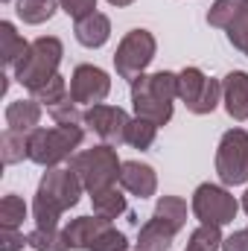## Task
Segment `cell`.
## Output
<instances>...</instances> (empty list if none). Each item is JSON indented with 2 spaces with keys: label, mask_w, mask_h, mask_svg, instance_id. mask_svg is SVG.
Segmentation results:
<instances>
[{
  "label": "cell",
  "mask_w": 248,
  "mask_h": 251,
  "mask_svg": "<svg viewBox=\"0 0 248 251\" xmlns=\"http://www.w3.org/2000/svg\"><path fill=\"white\" fill-rule=\"evenodd\" d=\"M47 111L56 120V126H85V114L79 111V102H73L70 97L56 102V105H50Z\"/></svg>",
  "instance_id": "obj_29"
},
{
  "label": "cell",
  "mask_w": 248,
  "mask_h": 251,
  "mask_svg": "<svg viewBox=\"0 0 248 251\" xmlns=\"http://www.w3.org/2000/svg\"><path fill=\"white\" fill-rule=\"evenodd\" d=\"M108 231H111V222H108V219H99V216H76V219H70V225L64 228V237H67L70 249L94 251Z\"/></svg>",
  "instance_id": "obj_11"
},
{
  "label": "cell",
  "mask_w": 248,
  "mask_h": 251,
  "mask_svg": "<svg viewBox=\"0 0 248 251\" xmlns=\"http://www.w3.org/2000/svg\"><path fill=\"white\" fill-rule=\"evenodd\" d=\"M24 246H29V243L18 228H3L0 231V251H21Z\"/></svg>",
  "instance_id": "obj_32"
},
{
  "label": "cell",
  "mask_w": 248,
  "mask_h": 251,
  "mask_svg": "<svg viewBox=\"0 0 248 251\" xmlns=\"http://www.w3.org/2000/svg\"><path fill=\"white\" fill-rule=\"evenodd\" d=\"M70 94H67V82H64L62 73H56V76H50L41 88H35L32 91V100H38L41 105H56V102H62V100H67Z\"/></svg>",
  "instance_id": "obj_28"
},
{
  "label": "cell",
  "mask_w": 248,
  "mask_h": 251,
  "mask_svg": "<svg viewBox=\"0 0 248 251\" xmlns=\"http://www.w3.org/2000/svg\"><path fill=\"white\" fill-rule=\"evenodd\" d=\"M0 155H3V164L6 167L21 164L24 158H29V134L3 128V134H0Z\"/></svg>",
  "instance_id": "obj_20"
},
{
  "label": "cell",
  "mask_w": 248,
  "mask_h": 251,
  "mask_svg": "<svg viewBox=\"0 0 248 251\" xmlns=\"http://www.w3.org/2000/svg\"><path fill=\"white\" fill-rule=\"evenodd\" d=\"M155 137H158V126L152 123V120H143V117H131L128 120V128H125V143L131 146V149H149L152 143H155Z\"/></svg>",
  "instance_id": "obj_23"
},
{
  "label": "cell",
  "mask_w": 248,
  "mask_h": 251,
  "mask_svg": "<svg viewBox=\"0 0 248 251\" xmlns=\"http://www.w3.org/2000/svg\"><path fill=\"white\" fill-rule=\"evenodd\" d=\"M24 219H26V201L21 196H15V193L3 196V201H0V225L3 228H21Z\"/></svg>",
  "instance_id": "obj_27"
},
{
  "label": "cell",
  "mask_w": 248,
  "mask_h": 251,
  "mask_svg": "<svg viewBox=\"0 0 248 251\" xmlns=\"http://www.w3.org/2000/svg\"><path fill=\"white\" fill-rule=\"evenodd\" d=\"M128 120H131V117L125 114L120 105H105V102H99V105H91V108L85 111V126H88L102 143H108V146L125 143Z\"/></svg>",
  "instance_id": "obj_10"
},
{
  "label": "cell",
  "mask_w": 248,
  "mask_h": 251,
  "mask_svg": "<svg viewBox=\"0 0 248 251\" xmlns=\"http://www.w3.org/2000/svg\"><path fill=\"white\" fill-rule=\"evenodd\" d=\"M222 243H225V237H222V228L219 225H198L190 234L187 251H219Z\"/></svg>",
  "instance_id": "obj_25"
},
{
  "label": "cell",
  "mask_w": 248,
  "mask_h": 251,
  "mask_svg": "<svg viewBox=\"0 0 248 251\" xmlns=\"http://www.w3.org/2000/svg\"><path fill=\"white\" fill-rule=\"evenodd\" d=\"M240 207H243V210H246V213H248V190H246V193H243V201H240Z\"/></svg>",
  "instance_id": "obj_35"
},
{
  "label": "cell",
  "mask_w": 248,
  "mask_h": 251,
  "mask_svg": "<svg viewBox=\"0 0 248 251\" xmlns=\"http://www.w3.org/2000/svg\"><path fill=\"white\" fill-rule=\"evenodd\" d=\"M85 140V128L82 126H53V128H35L29 134V161L53 170L62 161H70L76 155V149Z\"/></svg>",
  "instance_id": "obj_3"
},
{
  "label": "cell",
  "mask_w": 248,
  "mask_h": 251,
  "mask_svg": "<svg viewBox=\"0 0 248 251\" xmlns=\"http://www.w3.org/2000/svg\"><path fill=\"white\" fill-rule=\"evenodd\" d=\"M175 228H170L164 219L152 216L143 228H140V237L134 243V251H170L175 243Z\"/></svg>",
  "instance_id": "obj_16"
},
{
  "label": "cell",
  "mask_w": 248,
  "mask_h": 251,
  "mask_svg": "<svg viewBox=\"0 0 248 251\" xmlns=\"http://www.w3.org/2000/svg\"><path fill=\"white\" fill-rule=\"evenodd\" d=\"M108 3H111V6H131L134 0H108Z\"/></svg>",
  "instance_id": "obj_34"
},
{
  "label": "cell",
  "mask_w": 248,
  "mask_h": 251,
  "mask_svg": "<svg viewBox=\"0 0 248 251\" xmlns=\"http://www.w3.org/2000/svg\"><path fill=\"white\" fill-rule=\"evenodd\" d=\"M73 35H76V41H79L82 47L97 50V47H102V44L111 38V18L102 15V12H91V15H85L82 21H76Z\"/></svg>",
  "instance_id": "obj_14"
},
{
  "label": "cell",
  "mask_w": 248,
  "mask_h": 251,
  "mask_svg": "<svg viewBox=\"0 0 248 251\" xmlns=\"http://www.w3.org/2000/svg\"><path fill=\"white\" fill-rule=\"evenodd\" d=\"M64 56V44L56 35H41L29 44V53L21 59V64L15 67V82L24 85L29 94L35 88H41L50 76L59 73V64Z\"/></svg>",
  "instance_id": "obj_4"
},
{
  "label": "cell",
  "mask_w": 248,
  "mask_h": 251,
  "mask_svg": "<svg viewBox=\"0 0 248 251\" xmlns=\"http://www.w3.org/2000/svg\"><path fill=\"white\" fill-rule=\"evenodd\" d=\"M56 9H59V0H18V6H15L18 18L24 24H32V26L47 24L56 15Z\"/></svg>",
  "instance_id": "obj_21"
},
{
  "label": "cell",
  "mask_w": 248,
  "mask_h": 251,
  "mask_svg": "<svg viewBox=\"0 0 248 251\" xmlns=\"http://www.w3.org/2000/svg\"><path fill=\"white\" fill-rule=\"evenodd\" d=\"M91 204H94V216L108 219V222H114V219H120L123 213H128V201H125V196L117 187L94 193V196H91Z\"/></svg>",
  "instance_id": "obj_19"
},
{
  "label": "cell",
  "mask_w": 248,
  "mask_h": 251,
  "mask_svg": "<svg viewBox=\"0 0 248 251\" xmlns=\"http://www.w3.org/2000/svg\"><path fill=\"white\" fill-rule=\"evenodd\" d=\"M155 53H158V41H155V35L149 29H131V32H125L123 41L117 44V53H114L117 76L134 82L152 64Z\"/></svg>",
  "instance_id": "obj_6"
},
{
  "label": "cell",
  "mask_w": 248,
  "mask_h": 251,
  "mask_svg": "<svg viewBox=\"0 0 248 251\" xmlns=\"http://www.w3.org/2000/svg\"><path fill=\"white\" fill-rule=\"evenodd\" d=\"M246 6V0H216L207 9V24L216 29H228L234 24V18L240 15V9Z\"/></svg>",
  "instance_id": "obj_26"
},
{
  "label": "cell",
  "mask_w": 248,
  "mask_h": 251,
  "mask_svg": "<svg viewBox=\"0 0 248 251\" xmlns=\"http://www.w3.org/2000/svg\"><path fill=\"white\" fill-rule=\"evenodd\" d=\"M26 53H29V44L18 35L15 24H12V21H3V24H0V56H3V64L15 70Z\"/></svg>",
  "instance_id": "obj_18"
},
{
  "label": "cell",
  "mask_w": 248,
  "mask_h": 251,
  "mask_svg": "<svg viewBox=\"0 0 248 251\" xmlns=\"http://www.w3.org/2000/svg\"><path fill=\"white\" fill-rule=\"evenodd\" d=\"M178 100L193 114H213L222 102V82L204 76L198 67H184L178 73Z\"/></svg>",
  "instance_id": "obj_8"
},
{
  "label": "cell",
  "mask_w": 248,
  "mask_h": 251,
  "mask_svg": "<svg viewBox=\"0 0 248 251\" xmlns=\"http://www.w3.org/2000/svg\"><path fill=\"white\" fill-rule=\"evenodd\" d=\"M41 123V102L38 100H15L6 105V128L32 134Z\"/></svg>",
  "instance_id": "obj_15"
},
{
  "label": "cell",
  "mask_w": 248,
  "mask_h": 251,
  "mask_svg": "<svg viewBox=\"0 0 248 251\" xmlns=\"http://www.w3.org/2000/svg\"><path fill=\"white\" fill-rule=\"evenodd\" d=\"M225 32H228V41H231L240 53L248 56V0H246V6L240 9V15L234 18V24H231Z\"/></svg>",
  "instance_id": "obj_30"
},
{
  "label": "cell",
  "mask_w": 248,
  "mask_h": 251,
  "mask_svg": "<svg viewBox=\"0 0 248 251\" xmlns=\"http://www.w3.org/2000/svg\"><path fill=\"white\" fill-rule=\"evenodd\" d=\"M26 243L35 251H70V243H67L64 231H59V228H35L26 237Z\"/></svg>",
  "instance_id": "obj_24"
},
{
  "label": "cell",
  "mask_w": 248,
  "mask_h": 251,
  "mask_svg": "<svg viewBox=\"0 0 248 251\" xmlns=\"http://www.w3.org/2000/svg\"><path fill=\"white\" fill-rule=\"evenodd\" d=\"M222 102L228 117H234L237 123L248 120V73L246 70H231L222 79Z\"/></svg>",
  "instance_id": "obj_12"
},
{
  "label": "cell",
  "mask_w": 248,
  "mask_h": 251,
  "mask_svg": "<svg viewBox=\"0 0 248 251\" xmlns=\"http://www.w3.org/2000/svg\"><path fill=\"white\" fill-rule=\"evenodd\" d=\"M216 176L225 187H237L248 181V131L228 128L216 146Z\"/></svg>",
  "instance_id": "obj_5"
},
{
  "label": "cell",
  "mask_w": 248,
  "mask_h": 251,
  "mask_svg": "<svg viewBox=\"0 0 248 251\" xmlns=\"http://www.w3.org/2000/svg\"><path fill=\"white\" fill-rule=\"evenodd\" d=\"M111 94V76L97 64H79L70 76V100L79 105H99Z\"/></svg>",
  "instance_id": "obj_9"
},
{
  "label": "cell",
  "mask_w": 248,
  "mask_h": 251,
  "mask_svg": "<svg viewBox=\"0 0 248 251\" xmlns=\"http://www.w3.org/2000/svg\"><path fill=\"white\" fill-rule=\"evenodd\" d=\"M3 3H9V0H3Z\"/></svg>",
  "instance_id": "obj_36"
},
{
  "label": "cell",
  "mask_w": 248,
  "mask_h": 251,
  "mask_svg": "<svg viewBox=\"0 0 248 251\" xmlns=\"http://www.w3.org/2000/svg\"><path fill=\"white\" fill-rule=\"evenodd\" d=\"M120 187L137 199H149L155 196L158 190V173L149 167V164H140V161H123V170H120Z\"/></svg>",
  "instance_id": "obj_13"
},
{
  "label": "cell",
  "mask_w": 248,
  "mask_h": 251,
  "mask_svg": "<svg viewBox=\"0 0 248 251\" xmlns=\"http://www.w3.org/2000/svg\"><path fill=\"white\" fill-rule=\"evenodd\" d=\"M131 108H134V117L152 120L155 126H167L173 120V102L152 97V94H143V91H131Z\"/></svg>",
  "instance_id": "obj_17"
},
{
  "label": "cell",
  "mask_w": 248,
  "mask_h": 251,
  "mask_svg": "<svg viewBox=\"0 0 248 251\" xmlns=\"http://www.w3.org/2000/svg\"><path fill=\"white\" fill-rule=\"evenodd\" d=\"M240 201L225 184H198L193 193V213L201 225H231L237 219Z\"/></svg>",
  "instance_id": "obj_7"
},
{
  "label": "cell",
  "mask_w": 248,
  "mask_h": 251,
  "mask_svg": "<svg viewBox=\"0 0 248 251\" xmlns=\"http://www.w3.org/2000/svg\"><path fill=\"white\" fill-rule=\"evenodd\" d=\"M155 216L164 219L170 228L181 231V228L187 225V201L178 199V196H161L158 204H155Z\"/></svg>",
  "instance_id": "obj_22"
},
{
  "label": "cell",
  "mask_w": 248,
  "mask_h": 251,
  "mask_svg": "<svg viewBox=\"0 0 248 251\" xmlns=\"http://www.w3.org/2000/svg\"><path fill=\"white\" fill-rule=\"evenodd\" d=\"M82 193H85V187L70 167L67 170H62V167L47 170L38 190H35V201H32L35 228H56L64 210L79 204Z\"/></svg>",
  "instance_id": "obj_1"
},
{
  "label": "cell",
  "mask_w": 248,
  "mask_h": 251,
  "mask_svg": "<svg viewBox=\"0 0 248 251\" xmlns=\"http://www.w3.org/2000/svg\"><path fill=\"white\" fill-rule=\"evenodd\" d=\"M64 15H70L73 21H82L85 15L97 12V0H59Z\"/></svg>",
  "instance_id": "obj_31"
},
{
  "label": "cell",
  "mask_w": 248,
  "mask_h": 251,
  "mask_svg": "<svg viewBox=\"0 0 248 251\" xmlns=\"http://www.w3.org/2000/svg\"><path fill=\"white\" fill-rule=\"evenodd\" d=\"M222 251H248V228L246 231H234L231 237H225Z\"/></svg>",
  "instance_id": "obj_33"
},
{
  "label": "cell",
  "mask_w": 248,
  "mask_h": 251,
  "mask_svg": "<svg viewBox=\"0 0 248 251\" xmlns=\"http://www.w3.org/2000/svg\"><path fill=\"white\" fill-rule=\"evenodd\" d=\"M70 170L76 173V178L82 181L85 193H99V190L117 187L120 181V170L123 161L117 158V149L108 143H99L94 149H82L70 158Z\"/></svg>",
  "instance_id": "obj_2"
}]
</instances>
